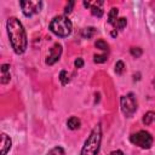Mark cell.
Instances as JSON below:
<instances>
[{
	"label": "cell",
	"mask_w": 155,
	"mask_h": 155,
	"mask_svg": "<svg viewBox=\"0 0 155 155\" xmlns=\"http://www.w3.org/2000/svg\"><path fill=\"white\" fill-rule=\"evenodd\" d=\"M6 29H7V35L13 51L17 54L24 53V51L27 50L28 41H27L25 30L22 23L19 22V19L16 17H10L6 23Z\"/></svg>",
	"instance_id": "6da1fadb"
},
{
	"label": "cell",
	"mask_w": 155,
	"mask_h": 155,
	"mask_svg": "<svg viewBox=\"0 0 155 155\" xmlns=\"http://www.w3.org/2000/svg\"><path fill=\"white\" fill-rule=\"evenodd\" d=\"M102 140V128L101 125H96L94 128L91 131L88 138L86 139L80 155H97L99 151V145Z\"/></svg>",
	"instance_id": "7a4b0ae2"
},
{
	"label": "cell",
	"mask_w": 155,
	"mask_h": 155,
	"mask_svg": "<svg viewBox=\"0 0 155 155\" xmlns=\"http://www.w3.org/2000/svg\"><path fill=\"white\" fill-rule=\"evenodd\" d=\"M50 30L59 38H65L70 35L73 24L67 16H56L50 23Z\"/></svg>",
	"instance_id": "3957f363"
},
{
	"label": "cell",
	"mask_w": 155,
	"mask_h": 155,
	"mask_svg": "<svg viewBox=\"0 0 155 155\" xmlns=\"http://www.w3.org/2000/svg\"><path fill=\"white\" fill-rule=\"evenodd\" d=\"M130 140H131V143H133V144H136V145H138V147H140L143 149L151 148L153 142H154L153 136L148 131H143V130L131 134Z\"/></svg>",
	"instance_id": "277c9868"
},
{
	"label": "cell",
	"mask_w": 155,
	"mask_h": 155,
	"mask_svg": "<svg viewBox=\"0 0 155 155\" xmlns=\"http://www.w3.org/2000/svg\"><path fill=\"white\" fill-rule=\"evenodd\" d=\"M120 104H121V111L126 117H131L137 110V99L133 93L122 96L120 99Z\"/></svg>",
	"instance_id": "5b68a950"
},
{
	"label": "cell",
	"mask_w": 155,
	"mask_h": 155,
	"mask_svg": "<svg viewBox=\"0 0 155 155\" xmlns=\"http://www.w3.org/2000/svg\"><path fill=\"white\" fill-rule=\"evenodd\" d=\"M19 5L22 7L23 15L27 16V17H31L35 13H39L41 11V7H42V2L39 1V0H35V1H33V0L21 1Z\"/></svg>",
	"instance_id": "8992f818"
},
{
	"label": "cell",
	"mask_w": 155,
	"mask_h": 155,
	"mask_svg": "<svg viewBox=\"0 0 155 155\" xmlns=\"http://www.w3.org/2000/svg\"><path fill=\"white\" fill-rule=\"evenodd\" d=\"M61 54H62V45L58 44V42H56V44L50 48V52H48L47 58H46V64H48V65L54 64V63L59 59Z\"/></svg>",
	"instance_id": "52a82bcc"
},
{
	"label": "cell",
	"mask_w": 155,
	"mask_h": 155,
	"mask_svg": "<svg viewBox=\"0 0 155 155\" xmlns=\"http://www.w3.org/2000/svg\"><path fill=\"white\" fill-rule=\"evenodd\" d=\"M103 1H93V2H88V1H84V6L85 7H90L91 8V13L96 17H102L103 16V8H102Z\"/></svg>",
	"instance_id": "ba28073f"
},
{
	"label": "cell",
	"mask_w": 155,
	"mask_h": 155,
	"mask_svg": "<svg viewBox=\"0 0 155 155\" xmlns=\"http://www.w3.org/2000/svg\"><path fill=\"white\" fill-rule=\"evenodd\" d=\"M11 149V139L7 134H1V155H6L7 151Z\"/></svg>",
	"instance_id": "9c48e42d"
},
{
	"label": "cell",
	"mask_w": 155,
	"mask_h": 155,
	"mask_svg": "<svg viewBox=\"0 0 155 155\" xmlns=\"http://www.w3.org/2000/svg\"><path fill=\"white\" fill-rule=\"evenodd\" d=\"M11 80V74H10V65L8 64H2L1 65V84L5 85Z\"/></svg>",
	"instance_id": "30bf717a"
},
{
	"label": "cell",
	"mask_w": 155,
	"mask_h": 155,
	"mask_svg": "<svg viewBox=\"0 0 155 155\" xmlns=\"http://www.w3.org/2000/svg\"><path fill=\"white\" fill-rule=\"evenodd\" d=\"M80 119H78L76 116H70L69 119H68V121H67V126H68V128H70V130H78L79 127H80Z\"/></svg>",
	"instance_id": "8fae6325"
},
{
	"label": "cell",
	"mask_w": 155,
	"mask_h": 155,
	"mask_svg": "<svg viewBox=\"0 0 155 155\" xmlns=\"http://www.w3.org/2000/svg\"><path fill=\"white\" fill-rule=\"evenodd\" d=\"M117 13H119V11H117L116 7H113V8L109 11V15H108V22H109V24H111V25H115V24H116Z\"/></svg>",
	"instance_id": "7c38bea8"
},
{
	"label": "cell",
	"mask_w": 155,
	"mask_h": 155,
	"mask_svg": "<svg viewBox=\"0 0 155 155\" xmlns=\"http://www.w3.org/2000/svg\"><path fill=\"white\" fill-rule=\"evenodd\" d=\"M96 28L94 27H87V28H84L81 30V36L84 39H91L94 34H96Z\"/></svg>",
	"instance_id": "4fadbf2b"
},
{
	"label": "cell",
	"mask_w": 155,
	"mask_h": 155,
	"mask_svg": "<svg viewBox=\"0 0 155 155\" xmlns=\"http://www.w3.org/2000/svg\"><path fill=\"white\" fill-rule=\"evenodd\" d=\"M155 121V111H148L147 114H144L143 116V122L145 125H150L151 122Z\"/></svg>",
	"instance_id": "5bb4252c"
},
{
	"label": "cell",
	"mask_w": 155,
	"mask_h": 155,
	"mask_svg": "<svg viewBox=\"0 0 155 155\" xmlns=\"http://www.w3.org/2000/svg\"><path fill=\"white\" fill-rule=\"evenodd\" d=\"M46 155H65V151L62 147H54L51 150H48V153Z\"/></svg>",
	"instance_id": "9a60e30c"
},
{
	"label": "cell",
	"mask_w": 155,
	"mask_h": 155,
	"mask_svg": "<svg viewBox=\"0 0 155 155\" xmlns=\"http://www.w3.org/2000/svg\"><path fill=\"white\" fill-rule=\"evenodd\" d=\"M59 80H61V84L62 85H67L69 82V76H68V73L65 70H62L59 73Z\"/></svg>",
	"instance_id": "2e32d148"
},
{
	"label": "cell",
	"mask_w": 155,
	"mask_h": 155,
	"mask_svg": "<svg viewBox=\"0 0 155 155\" xmlns=\"http://www.w3.org/2000/svg\"><path fill=\"white\" fill-rule=\"evenodd\" d=\"M94 46H96L97 48L102 50V51H108V44H107L104 40H97L96 44H94Z\"/></svg>",
	"instance_id": "e0dca14e"
},
{
	"label": "cell",
	"mask_w": 155,
	"mask_h": 155,
	"mask_svg": "<svg viewBox=\"0 0 155 155\" xmlns=\"http://www.w3.org/2000/svg\"><path fill=\"white\" fill-rule=\"evenodd\" d=\"M124 69H125V64H124V62H122V61H117V62L115 63V73L120 75V74L124 73Z\"/></svg>",
	"instance_id": "ac0fdd59"
},
{
	"label": "cell",
	"mask_w": 155,
	"mask_h": 155,
	"mask_svg": "<svg viewBox=\"0 0 155 155\" xmlns=\"http://www.w3.org/2000/svg\"><path fill=\"white\" fill-rule=\"evenodd\" d=\"M130 52H131V54H132L133 57L138 58V57H140V56H142V52H143V51H142V48H140V47H132Z\"/></svg>",
	"instance_id": "d6986e66"
},
{
	"label": "cell",
	"mask_w": 155,
	"mask_h": 155,
	"mask_svg": "<svg viewBox=\"0 0 155 155\" xmlns=\"http://www.w3.org/2000/svg\"><path fill=\"white\" fill-rule=\"evenodd\" d=\"M93 61L94 63H104L107 61V54H94Z\"/></svg>",
	"instance_id": "ffe728a7"
},
{
	"label": "cell",
	"mask_w": 155,
	"mask_h": 155,
	"mask_svg": "<svg viewBox=\"0 0 155 155\" xmlns=\"http://www.w3.org/2000/svg\"><path fill=\"white\" fill-rule=\"evenodd\" d=\"M126 24H127V21H126V18H124V17H121V18H119L117 21H116V27L119 28V29H124L125 27H126Z\"/></svg>",
	"instance_id": "44dd1931"
},
{
	"label": "cell",
	"mask_w": 155,
	"mask_h": 155,
	"mask_svg": "<svg viewBox=\"0 0 155 155\" xmlns=\"http://www.w3.org/2000/svg\"><path fill=\"white\" fill-rule=\"evenodd\" d=\"M74 5H75V2H74V1H69V2L67 4L65 8H64L65 13H70V12H71V10H73V7H74Z\"/></svg>",
	"instance_id": "7402d4cb"
},
{
	"label": "cell",
	"mask_w": 155,
	"mask_h": 155,
	"mask_svg": "<svg viewBox=\"0 0 155 155\" xmlns=\"http://www.w3.org/2000/svg\"><path fill=\"white\" fill-rule=\"evenodd\" d=\"M75 67L76 68H82V65H84V61H82V58H78L76 61H75Z\"/></svg>",
	"instance_id": "603a6c76"
},
{
	"label": "cell",
	"mask_w": 155,
	"mask_h": 155,
	"mask_svg": "<svg viewBox=\"0 0 155 155\" xmlns=\"http://www.w3.org/2000/svg\"><path fill=\"white\" fill-rule=\"evenodd\" d=\"M109 155H125L121 150H114V151H111Z\"/></svg>",
	"instance_id": "cb8c5ba5"
},
{
	"label": "cell",
	"mask_w": 155,
	"mask_h": 155,
	"mask_svg": "<svg viewBox=\"0 0 155 155\" xmlns=\"http://www.w3.org/2000/svg\"><path fill=\"white\" fill-rule=\"evenodd\" d=\"M111 35H113V36H116V35H117V33H116V31H113V33H111Z\"/></svg>",
	"instance_id": "d4e9b609"
}]
</instances>
